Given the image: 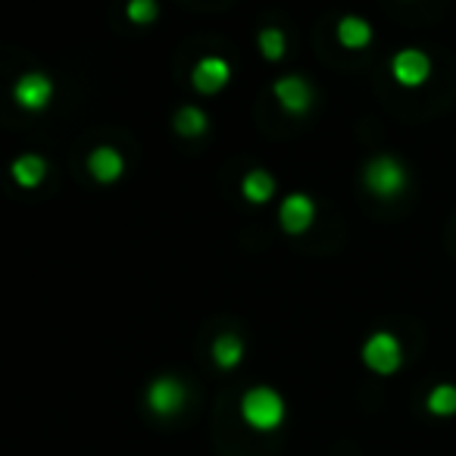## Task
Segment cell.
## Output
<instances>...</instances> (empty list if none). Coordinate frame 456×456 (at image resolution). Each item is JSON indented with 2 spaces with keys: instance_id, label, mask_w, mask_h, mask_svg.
I'll return each instance as SVG.
<instances>
[{
  "instance_id": "obj_10",
  "label": "cell",
  "mask_w": 456,
  "mask_h": 456,
  "mask_svg": "<svg viewBox=\"0 0 456 456\" xmlns=\"http://www.w3.org/2000/svg\"><path fill=\"white\" fill-rule=\"evenodd\" d=\"M88 166H91V175H94L97 182H116L122 172V157L113 151V147H101V151L91 153Z\"/></svg>"
},
{
  "instance_id": "obj_8",
  "label": "cell",
  "mask_w": 456,
  "mask_h": 456,
  "mask_svg": "<svg viewBox=\"0 0 456 456\" xmlns=\"http://www.w3.org/2000/svg\"><path fill=\"white\" fill-rule=\"evenodd\" d=\"M184 403V387L178 385L175 379H159L153 381L151 387V406L159 412V416H169V412H178Z\"/></svg>"
},
{
  "instance_id": "obj_9",
  "label": "cell",
  "mask_w": 456,
  "mask_h": 456,
  "mask_svg": "<svg viewBox=\"0 0 456 456\" xmlns=\"http://www.w3.org/2000/svg\"><path fill=\"white\" fill-rule=\"evenodd\" d=\"M275 97H279L281 107L291 110V113H304V110L310 107V101H313L310 85H306L304 78H297V76L281 78V82L275 85Z\"/></svg>"
},
{
  "instance_id": "obj_12",
  "label": "cell",
  "mask_w": 456,
  "mask_h": 456,
  "mask_svg": "<svg viewBox=\"0 0 456 456\" xmlns=\"http://www.w3.org/2000/svg\"><path fill=\"white\" fill-rule=\"evenodd\" d=\"M275 191V182L269 172H250L248 178H244V197L254 203H266L269 197H273Z\"/></svg>"
},
{
  "instance_id": "obj_11",
  "label": "cell",
  "mask_w": 456,
  "mask_h": 456,
  "mask_svg": "<svg viewBox=\"0 0 456 456\" xmlns=\"http://www.w3.org/2000/svg\"><path fill=\"white\" fill-rule=\"evenodd\" d=\"M241 341H238L235 335H222V338H216V344H213V356H216V362H219L222 369H232V366H238L241 362Z\"/></svg>"
},
{
  "instance_id": "obj_2",
  "label": "cell",
  "mask_w": 456,
  "mask_h": 456,
  "mask_svg": "<svg viewBox=\"0 0 456 456\" xmlns=\"http://www.w3.org/2000/svg\"><path fill=\"white\" fill-rule=\"evenodd\" d=\"M366 184L375 191V194L394 197L406 184V175H403V169H400V166L394 163L391 157H379V159H372V163H369Z\"/></svg>"
},
{
  "instance_id": "obj_7",
  "label": "cell",
  "mask_w": 456,
  "mask_h": 456,
  "mask_svg": "<svg viewBox=\"0 0 456 456\" xmlns=\"http://www.w3.org/2000/svg\"><path fill=\"white\" fill-rule=\"evenodd\" d=\"M228 82V63L219 57H207L194 66V88L203 94H216Z\"/></svg>"
},
{
  "instance_id": "obj_18",
  "label": "cell",
  "mask_w": 456,
  "mask_h": 456,
  "mask_svg": "<svg viewBox=\"0 0 456 456\" xmlns=\"http://www.w3.org/2000/svg\"><path fill=\"white\" fill-rule=\"evenodd\" d=\"M128 16L134 22H151L157 16V7H153L151 0H134V4H128Z\"/></svg>"
},
{
  "instance_id": "obj_14",
  "label": "cell",
  "mask_w": 456,
  "mask_h": 456,
  "mask_svg": "<svg viewBox=\"0 0 456 456\" xmlns=\"http://www.w3.org/2000/svg\"><path fill=\"white\" fill-rule=\"evenodd\" d=\"M338 35H341L344 47H362V45H369V38H372L369 26L362 20H356V16H347V20L341 22V28H338Z\"/></svg>"
},
{
  "instance_id": "obj_3",
  "label": "cell",
  "mask_w": 456,
  "mask_h": 456,
  "mask_svg": "<svg viewBox=\"0 0 456 456\" xmlns=\"http://www.w3.org/2000/svg\"><path fill=\"white\" fill-rule=\"evenodd\" d=\"M362 356H366L369 369H375V372H381V375H391L394 369L400 366V344L394 341L391 335H375L366 341Z\"/></svg>"
},
{
  "instance_id": "obj_5",
  "label": "cell",
  "mask_w": 456,
  "mask_h": 456,
  "mask_svg": "<svg viewBox=\"0 0 456 456\" xmlns=\"http://www.w3.org/2000/svg\"><path fill=\"white\" fill-rule=\"evenodd\" d=\"M51 94H53L51 78L41 76V72H28V76L16 85V101H20L26 110H41L47 101H51Z\"/></svg>"
},
{
  "instance_id": "obj_17",
  "label": "cell",
  "mask_w": 456,
  "mask_h": 456,
  "mask_svg": "<svg viewBox=\"0 0 456 456\" xmlns=\"http://www.w3.org/2000/svg\"><path fill=\"white\" fill-rule=\"evenodd\" d=\"M260 47H263V53H266L269 60H279L281 53H285V38H281V32L269 28V32L260 35Z\"/></svg>"
},
{
  "instance_id": "obj_15",
  "label": "cell",
  "mask_w": 456,
  "mask_h": 456,
  "mask_svg": "<svg viewBox=\"0 0 456 456\" xmlns=\"http://www.w3.org/2000/svg\"><path fill=\"white\" fill-rule=\"evenodd\" d=\"M428 410L437 412V416H450V412H456V387H450V385L435 387L431 397H428Z\"/></svg>"
},
{
  "instance_id": "obj_4",
  "label": "cell",
  "mask_w": 456,
  "mask_h": 456,
  "mask_svg": "<svg viewBox=\"0 0 456 456\" xmlns=\"http://www.w3.org/2000/svg\"><path fill=\"white\" fill-rule=\"evenodd\" d=\"M431 72V63L425 53L419 51H400L397 57H394V76H397L400 85H422L425 78H428Z\"/></svg>"
},
{
  "instance_id": "obj_6",
  "label": "cell",
  "mask_w": 456,
  "mask_h": 456,
  "mask_svg": "<svg viewBox=\"0 0 456 456\" xmlns=\"http://www.w3.org/2000/svg\"><path fill=\"white\" fill-rule=\"evenodd\" d=\"M281 225H285V232H291V235H300V232H306L313 222V200L304 194H291L285 203H281Z\"/></svg>"
},
{
  "instance_id": "obj_16",
  "label": "cell",
  "mask_w": 456,
  "mask_h": 456,
  "mask_svg": "<svg viewBox=\"0 0 456 456\" xmlns=\"http://www.w3.org/2000/svg\"><path fill=\"white\" fill-rule=\"evenodd\" d=\"M175 128L182 134H200L203 128H207V116H203L200 110H194V107H184L182 113L175 116Z\"/></svg>"
},
{
  "instance_id": "obj_13",
  "label": "cell",
  "mask_w": 456,
  "mask_h": 456,
  "mask_svg": "<svg viewBox=\"0 0 456 456\" xmlns=\"http://www.w3.org/2000/svg\"><path fill=\"white\" fill-rule=\"evenodd\" d=\"M13 175H16V182H20L22 188H35V184H38L41 178H45V159H41V157H22V159H16Z\"/></svg>"
},
{
  "instance_id": "obj_1",
  "label": "cell",
  "mask_w": 456,
  "mask_h": 456,
  "mask_svg": "<svg viewBox=\"0 0 456 456\" xmlns=\"http://www.w3.org/2000/svg\"><path fill=\"white\" fill-rule=\"evenodd\" d=\"M281 416H285V403H281L279 394L269 391V387H254V391L244 397V419H248L254 428H260V431L275 428V425L281 422Z\"/></svg>"
}]
</instances>
